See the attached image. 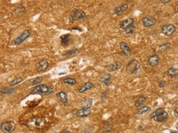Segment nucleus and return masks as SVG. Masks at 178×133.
Returning <instances> with one entry per match:
<instances>
[{"label": "nucleus", "mask_w": 178, "mask_h": 133, "mask_svg": "<svg viewBox=\"0 0 178 133\" xmlns=\"http://www.w3.org/2000/svg\"><path fill=\"white\" fill-rule=\"evenodd\" d=\"M15 129H16V124L12 120L3 122L0 125V130L4 133L13 132H14Z\"/></svg>", "instance_id": "obj_7"}, {"label": "nucleus", "mask_w": 178, "mask_h": 133, "mask_svg": "<svg viewBox=\"0 0 178 133\" xmlns=\"http://www.w3.org/2000/svg\"><path fill=\"white\" fill-rule=\"evenodd\" d=\"M145 101H146V99H145V97L143 96V95H141V96L139 97V99L135 101V106L136 107H140L141 105L144 104L145 102Z\"/></svg>", "instance_id": "obj_25"}, {"label": "nucleus", "mask_w": 178, "mask_h": 133, "mask_svg": "<svg viewBox=\"0 0 178 133\" xmlns=\"http://www.w3.org/2000/svg\"><path fill=\"white\" fill-rule=\"evenodd\" d=\"M165 81H160V82H159V87H160V88H163L164 87V86H165Z\"/></svg>", "instance_id": "obj_34"}, {"label": "nucleus", "mask_w": 178, "mask_h": 133, "mask_svg": "<svg viewBox=\"0 0 178 133\" xmlns=\"http://www.w3.org/2000/svg\"><path fill=\"white\" fill-rule=\"evenodd\" d=\"M13 13L17 16H22L24 13H26V9L22 5H19L15 8Z\"/></svg>", "instance_id": "obj_22"}, {"label": "nucleus", "mask_w": 178, "mask_h": 133, "mask_svg": "<svg viewBox=\"0 0 178 133\" xmlns=\"http://www.w3.org/2000/svg\"><path fill=\"white\" fill-rule=\"evenodd\" d=\"M22 81H24L23 78H20V77H19V78H17V79H13V81H11L10 82V85H11V87H13V86L17 85V84H19V83H21Z\"/></svg>", "instance_id": "obj_30"}, {"label": "nucleus", "mask_w": 178, "mask_h": 133, "mask_svg": "<svg viewBox=\"0 0 178 133\" xmlns=\"http://www.w3.org/2000/svg\"><path fill=\"white\" fill-rule=\"evenodd\" d=\"M15 92V89L13 88H4L1 90L2 94H6V95H11Z\"/></svg>", "instance_id": "obj_29"}, {"label": "nucleus", "mask_w": 178, "mask_h": 133, "mask_svg": "<svg viewBox=\"0 0 178 133\" xmlns=\"http://www.w3.org/2000/svg\"><path fill=\"white\" fill-rule=\"evenodd\" d=\"M128 8V5H122L117 6L114 8V13L117 16H121L122 14H123L125 11H127Z\"/></svg>", "instance_id": "obj_15"}, {"label": "nucleus", "mask_w": 178, "mask_h": 133, "mask_svg": "<svg viewBox=\"0 0 178 133\" xmlns=\"http://www.w3.org/2000/svg\"><path fill=\"white\" fill-rule=\"evenodd\" d=\"M54 89L53 88L49 87V86L46 85V84H38L36 85L33 89H32V92L31 93H33V94H39V95H50L51 93H53Z\"/></svg>", "instance_id": "obj_3"}, {"label": "nucleus", "mask_w": 178, "mask_h": 133, "mask_svg": "<svg viewBox=\"0 0 178 133\" xmlns=\"http://www.w3.org/2000/svg\"><path fill=\"white\" fill-rule=\"evenodd\" d=\"M135 28H136V27H135V24H131V25H130V26H128V27H126V28L124 30V32H125V33L126 35L131 34V33H133L134 32H135Z\"/></svg>", "instance_id": "obj_28"}, {"label": "nucleus", "mask_w": 178, "mask_h": 133, "mask_svg": "<svg viewBox=\"0 0 178 133\" xmlns=\"http://www.w3.org/2000/svg\"><path fill=\"white\" fill-rule=\"evenodd\" d=\"M86 18V13L85 11L80 9H74L72 11V13L70 17V22L73 23L76 20L84 19Z\"/></svg>", "instance_id": "obj_6"}, {"label": "nucleus", "mask_w": 178, "mask_h": 133, "mask_svg": "<svg viewBox=\"0 0 178 133\" xmlns=\"http://www.w3.org/2000/svg\"><path fill=\"white\" fill-rule=\"evenodd\" d=\"M171 0H160V2H161L163 4H164V5L169 3V2H171Z\"/></svg>", "instance_id": "obj_35"}, {"label": "nucleus", "mask_w": 178, "mask_h": 133, "mask_svg": "<svg viewBox=\"0 0 178 133\" xmlns=\"http://www.w3.org/2000/svg\"><path fill=\"white\" fill-rule=\"evenodd\" d=\"M157 22V19L155 17H151V16H148L143 18L142 23L143 25L145 27H151L154 25H155Z\"/></svg>", "instance_id": "obj_9"}, {"label": "nucleus", "mask_w": 178, "mask_h": 133, "mask_svg": "<svg viewBox=\"0 0 178 133\" xmlns=\"http://www.w3.org/2000/svg\"><path fill=\"white\" fill-rule=\"evenodd\" d=\"M174 113H175V116L178 117V108L177 107L175 108V109H174Z\"/></svg>", "instance_id": "obj_36"}, {"label": "nucleus", "mask_w": 178, "mask_h": 133, "mask_svg": "<svg viewBox=\"0 0 178 133\" xmlns=\"http://www.w3.org/2000/svg\"><path fill=\"white\" fill-rule=\"evenodd\" d=\"M62 133H70L69 131H64L62 132Z\"/></svg>", "instance_id": "obj_38"}, {"label": "nucleus", "mask_w": 178, "mask_h": 133, "mask_svg": "<svg viewBox=\"0 0 178 133\" xmlns=\"http://www.w3.org/2000/svg\"><path fill=\"white\" fill-rule=\"evenodd\" d=\"M30 36H31V32H30L28 30H24L23 32L17 37V38H16L15 39H13V40L12 41L11 44L15 46L20 45V44H22L25 41L27 40V38L30 37Z\"/></svg>", "instance_id": "obj_5"}, {"label": "nucleus", "mask_w": 178, "mask_h": 133, "mask_svg": "<svg viewBox=\"0 0 178 133\" xmlns=\"http://www.w3.org/2000/svg\"><path fill=\"white\" fill-rule=\"evenodd\" d=\"M120 48L121 50V53L120 54L122 55L123 56H131V50L129 46L125 42H121L120 44Z\"/></svg>", "instance_id": "obj_10"}, {"label": "nucleus", "mask_w": 178, "mask_h": 133, "mask_svg": "<svg viewBox=\"0 0 178 133\" xmlns=\"http://www.w3.org/2000/svg\"><path fill=\"white\" fill-rule=\"evenodd\" d=\"M122 63L121 62H116L113 64H109L108 66H107V69L108 71L109 72H116L117 70L122 67Z\"/></svg>", "instance_id": "obj_13"}, {"label": "nucleus", "mask_w": 178, "mask_h": 133, "mask_svg": "<svg viewBox=\"0 0 178 133\" xmlns=\"http://www.w3.org/2000/svg\"><path fill=\"white\" fill-rule=\"evenodd\" d=\"M171 133H177V131H171Z\"/></svg>", "instance_id": "obj_39"}, {"label": "nucleus", "mask_w": 178, "mask_h": 133, "mask_svg": "<svg viewBox=\"0 0 178 133\" xmlns=\"http://www.w3.org/2000/svg\"><path fill=\"white\" fill-rule=\"evenodd\" d=\"M113 125L111 124H106V125L102 128V132H109L111 131Z\"/></svg>", "instance_id": "obj_31"}, {"label": "nucleus", "mask_w": 178, "mask_h": 133, "mask_svg": "<svg viewBox=\"0 0 178 133\" xmlns=\"http://www.w3.org/2000/svg\"><path fill=\"white\" fill-rule=\"evenodd\" d=\"M91 112V108H81L80 110L76 111V115L79 118H86L90 115Z\"/></svg>", "instance_id": "obj_11"}, {"label": "nucleus", "mask_w": 178, "mask_h": 133, "mask_svg": "<svg viewBox=\"0 0 178 133\" xmlns=\"http://www.w3.org/2000/svg\"><path fill=\"white\" fill-rule=\"evenodd\" d=\"M160 62V57L158 55H153L149 57V60H148V63L151 67H156Z\"/></svg>", "instance_id": "obj_14"}, {"label": "nucleus", "mask_w": 178, "mask_h": 133, "mask_svg": "<svg viewBox=\"0 0 178 133\" xmlns=\"http://www.w3.org/2000/svg\"><path fill=\"white\" fill-rule=\"evenodd\" d=\"M111 75L110 74V73H103V74L100 76V81L103 83V84H106V85H108L109 81H110V79H111Z\"/></svg>", "instance_id": "obj_20"}, {"label": "nucleus", "mask_w": 178, "mask_h": 133, "mask_svg": "<svg viewBox=\"0 0 178 133\" xmlns=\"http://www.w3.org/2000/svg\"><path fill=\"white\" fill-rule=\"evenodd\" d=\"M177 7H178L177 5H175V12L176 13H177Z\"/></svg>", "instance_id": "obj_37"}, {"label": "nucleus", "mask_w": 178, "mask_h": 133, "mask_svg": "<svg viewBox=\"0 0 178 133\" xmlns=\"http://www.w3.org/2000/svg\"><path fill=\"white\" fill-rule=\"evenodd\" d=\"M42 77H37V78H36V79H35L34 81H33V83H32V85L33 86H35V85H38V84H39L41 82H42Z\"/></svg>", "instance_id": "obj_32"}, {"label": "nucleus", "mask_w": 178, "mask_h": 133, "mask_svg": "<svg viewBox=\"0 0 178 133\" xmlns=\"http://www.w3.org/2000/svg\"><path fill=\"white\" fill-rule=\"evenodd\" d=\"M56 98L60 101H61L63 104H67L68 101V98L67 93H65L63 91H60L58 93H56Z\"/></svg>", "instance_id": "obj_16"}, {"label": "nucleus", "mask_w": 178, "mask_h": 133, "mask_svg": "<svg viewBox=\"0 0 178 133\" xmlns=\"http://www.w3.org/2000/svg\"><path fill=\"white\" fill-rule=\"evenodd\" d=\"M94 84H93L92 82H86V83H85V84H83V85L79 89V93H85V92L88 91V90H89V89H92L93 87H94Z\"/></svg>", "instance_id": "obj_18"}, {"label": "nucleus", "mask_w": 178, "mask_h": 133, "mask_svg": "<svg viewBox=\"0 0 178 133\" xmlns=\"http://www.w3.org/2000/svg\"><path fill=\"white\" fill-rule=\"evenodd\" d=\"M170 48H171V44L170 43H165V44H163L159 46L158 51L160 52V53H163V52L168 50Z\"/></svg>", "instance_id": "obj_24"}, {"label": "nucleus", "mask_w": 178, "mask_h": 133, "mask_svg": "<svg viewBox=\"0 0 178 133\" xmlns=\"http://www.w3.org/2000/svg\"><path fill=\"white\" fill-rule=\"evenodd\" d=\"M60 39H61L62 44H64V45H66V44H68L70 42V34L62 35V36L60 37Z\"/></svg>", "instance_id": "obj_26"}, {"label": "nucleus", "mask_w": 178, "mask_h": 133, "mask_svg": "<svg viewBox=\"0 0 178 133\" xmlns=\"http://www.w3.org/2000/svg\"><path fill=\"white\" fill-rule=\"evenodd\" d=\"M46 124V119L42 117H37V118H33L27 122V126L31 130H39L43 126H45Z\"/></svg>", "instance_id": "obj_2"}, {"label": "nucleus", "mask_w": 178, "mask_h": 133, "mask_svg": "<svg viewBox=\"0 0 178 133\" xmlns=\"http://www.w3.org/2000/svg\"><path fill=\"white\" fill-rule=\"evenodd\" d=\"M150 118L157 123H164L169 118V114L164 108L160 107L151 113Z\"/></svg>", "instance_id": "obj_1"}, {"label": "nucleus", "mask_w": 178, "mask_h": 133, "mask_svg": "<svg viewBox=\"0 0 178 133\" xmlns=\"http://www.w3.org/2000/svg\"><path fill=\"white\" fill-rule=\"evenodd\" d=\"M162 33L165 35L166 36H170L175 33L176 31V27L172 24H164L161 28Z\"/></svg>", "instance_id": "obj_8"}, {"label": "nucleus", "mask_w": 178, "mask_h": 133, "mask_svg": "<svg viewBox=\"0 0 178 133\" xmlns=\"http://www.w3.org/2000/svg\"><path fill=\"white\" fill-rule=\"evenodd\" d=\"M49 67V63L46 59H42L38 62L37 64V69L39 72H44L46 71V69Z\"/></svg>", "instance_id": "obj_12"}, {"label": "nucleus", "mask_w": 178, "mask_h": 133, "mask_svg": "<svg viewBox=\"0 0 178 133\" xmlns=\"http://www.w3.org/2000/svg\"><path fill=\"white\" fill-rule=\"evenodd\" d=\"M92 104H93L92 99L87 98V99H84L83 100L80 102V106L81 108H91V106H92Z\"/></svg>", "instance_id": "obj_19"}, {"label": "nucleus", "mask_w": 178, "mask_h": 133, "mask_svg": "<svg viewBox=\"0 0 178 133\" xmlns=\"http://www.w3.org/2000/svg\"><path fill=\"white\" fill-rule=\"evenodd\" d=\"M140 68V62L137 59H132L128 62L125 67V71L128 75H135Z\"/></svg>", "instance_id": "obj_4"}, {"label": "nucleus", "mask_w": 178, "mask_h": 133, "mask_svg": "<svg viewBox=\"0 0 178 133\" xmlns=\"http://www.w3.org/2000/svg\"><path fill=\"white\" fill-rule=\"evenodd\" d=\"M134 22H135V20H134L133 18H131V17L130 18H127L126 19H125V20L122 21V22H120V27L121 29L125 30L127 27L134 24Z\"/></svg>", "instance_id": "obj_17"}, {"label": "nucleus", "mask_w": 178, "mask_h": 133, "mask_svg": "<svg viewBox=\"0 0 178 133\" xmlns=\"http://www.w3.org/2000/svg\"><path fill=\"white\" fill-rule=\"evenodd\" d=\"M78 52V50L77 49H72L70 50H68V51L65 52L63 54V56H67V55H72L74 53H77Z\"/></svg>", "instance_id": "obj_33"}, {"label": "nucleus", "mask_w": 178, "mask_h": 133, "mask_svg": "<svg viewBox=\"0 0 178 133\" xmlns=\"http://www.w3.org/2000/svg\"><path fill=\"white\" fill-rule=\"evenodd\" d=\"M63 83L64 84H68V85H75L76 84V80L75 79H73V78H66V79H63Z\"/></svg>", "instance_id": "obj_27"}, {"label": "nucleus", "mask_w": 178, "mask_h": 133, "mask_svg": "<svg viewBox=\"0 0 178 133\" xmlns=\"http://www.w3.org/2000/svg\"><path fill=\"white\" fill-rule=\"evenodd\" d=\"M178 75V69L175 67H171L168 69L167 75L170 78H175Z\"/></svg>", "instance_id": "obj_23"}, {"label": "nucleus", "mask_w": 178, "mask_h": 133, "mask_svg": "<svg viewBox=\"0 0 178 133\" xmlns=\"http://www.w3.org/2000/svg\"><path fill=\"white\" fill-rule=\"evenodd\" d=\"M151 111V107L149 106H143L140 108V109L137 111V115H141L145 114V113L149 112Z\"/></svg>", "instance_id": "obj_21"}]
</instances>
